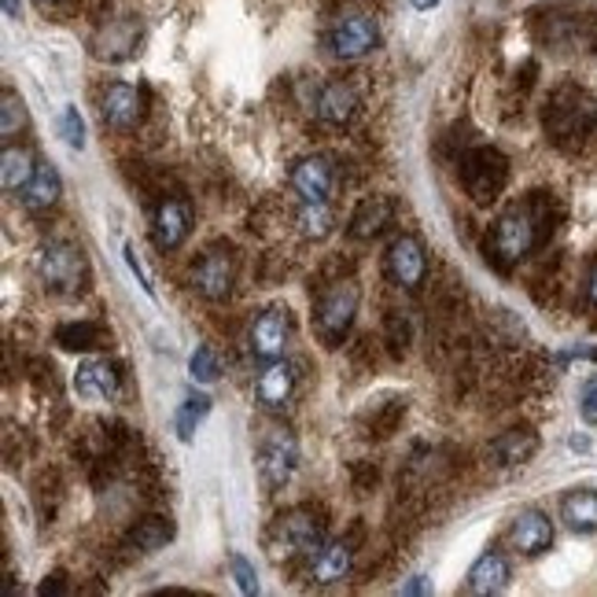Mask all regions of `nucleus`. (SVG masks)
I'll list each match as a JSON object with an SVG mask.
<instances>
[{"mask_svg": "<svg viewBox=\"0 0 597 597\" xmlns=\"http://www.w3.org/2000/svg\"><path fill=\"white\" fill-rule=\"evenodd\" d=\"M542 126L553 144H561V148L583 144L597 126V99L580 85L553 89L550 99H546Z\"/></svg>", "mask_w": 597, "mask_h": 597, "instance_id": "nucleus-1", "label": "nucleus"}, {"mask_svg": "<svg viewBox=\"0 0 597 597\" xmlns=\"http://www.w3.org/2000/svg\"><path fill=\"white\" fill-rule=\"evenodd\" d=\"M546 222H550V218H546L539 199H527V203L510 207V211L497 218L494 229H491V251H494L497 262L502 266L524 262V258L542 244Z\"/></svg>", "mask_w": 597, "mask_h": 597, "instance_id": "nucleus-2", "label": "nucleus"}, {"mask_svg": "<svg viewBox=\"0 0 597 597\" xmlns=\"http://www.w3.org/2000/svg\"><path fill=\"white\" fill-rule=\"evenodd\" d=\"M325 539V520L311 505H295V510L281 513L266 535V550L273 561H295V557H314L321 550Z\"/></svg>", "mask_w": 597, "mask_h": 597, "instance_id": "nucleus-3", "label": "nucleus"}, {"mask_svg": "<svg viewBox=\"0 0 597 597\" xmlns=\"http://www.w3.org/2000/svg\"><path fill=\"white\" fill-rule=\"evenodd\" d=\"M358 298H362V288H358L354 281H332L325 288L321 295H317V336H321L325 347H340L347 328L354 325V314H358Z\"/></svg>", "mask_w": 597, "mask_h": 597, "instance_id": "nucleus-4", "label": "nucleus"}, {"mask_svg": "<svg viewBox=\"0 0 597 597\" xmlns=\"http://www.w3.org/2000/svg\"><path fill=\"white\" fill-rule=\"evenodd\" d=\"M505 182H510V159L497 148H472L461 159V185L476 203H491L502 196Z\"/></svg>", "mask_w": 597, "mask_h": 597, "instance_id": "nucleus-5", "label": "nucleus"}, {"mask_svg": "<svg viewBox=\"0 0 597 597\" xmlns=\"http://www.w3.org/2000/svg\"><path fill=\"white\" fill-rule=\"evenodd\" d=\"M37 270H42L45 288H52L59 295H78L85 288V255L82 247L67 244V241H52L37 258Z\"/></svg>", "mask_w": 597, "mask_h": 597, "instance_id": "nucleus-6", "label": "nucleus"}, {"mask_svg": "<svg viewBox=\"0 0 597 597\" xmlns=\"http://www.w3.org/2000/svg\"><path fill=\"white\" fill-rule=\"evenodd\" d=\"M295 461H298V446H295V435L288 428H270L258 443V476L262 483L277 491L292 480L295 472Z\"/></svg>", "mask_w": 597, "mask_h": 597, "instance_id": "nucleus-7", "label": "nucleus"}, {"mask_svg": "<svg viewBox=\"0 0 597 597\" xmlns=\"http://www.w3.org/2000/svg\"><path fill=\"white\" fill-rule=\"evenodd\" d=\"M247 343H251V354L258 362H277V358H284L288 343H292V314H288V306H266V311L251 321Z\"/></svg>", "mask_w": 597, "mask_h": 597, "instance_id": "nucleus-8", "label": "nucleus"}, {"mask_svg": "<svg viewBox=\"0 0 597 597\" xmlns=\"http://www.w3.org/2000/svg\"><path fill=\"white\" fill-rule=\"evenodd\" d=\"M384 270H387V277H391L398 288H421L424 277H428L424 244L417 241V236H395V241L387 244Z\"/></svg>", "mask_w": 597, "mask_h": 597, "instance_id": "nucleus-9", "label": "nucleus"}, {"mask_svg": "<svg viewBox=\"0 0 597 597\" xmlns=\"http://www.w3.org/2000/svg\"><path fill=\"white\" fill-rule=\"evenodd\" d=\"M233 281H236V258L229 247H211L192 270V288L203 298H211V303L233 292Z\"/></svg>", "mask_w": 597, "mask_h": 597, "instance_id": "nucleus-10", "label": "nucleus"}, {"mask_svg": "<svg viewBox=\"0 0 597 597\" xmlns=\"http://www.w3.org/2000/svg\"><path fill=\"white\" fill-rule=\"evenodd\" d=\"M381 42V26L370 15H347L332 30H328V48L340 59H358L365 52H373Z\"/></svg>", "mask_w": 597, "mask_h": 597, "instance_id": "nucleus-11", "label": "nucleus"}, {"mask_svg": "<svg viewBox=\"0 0 597 597\" xmlns=\"http://www.w3.org/2000/svg\"><path fill=\"white\" fill-rule=\"evenodd\" d=\"M99 115H104V122L118 129V133H126V129L141 126L144 118V93L126 82H115L104 89V96H99Z\"/></svg>", "mask_w": 597, "mask_h": 597, "instance_id": "nucleus-12", "label": "nucleus"}, {"mask_svg": "<svg viewBox=\"0 0 597 597\" xmlns=\"http://www.w3.org/2000/svg\"><path fill=\"white\" fill-rule=\"evenodd\" d=\"M510 542H513V550H520L524 557H539L550 550V542H553V524H550V516L539 513V510H524V513H516V520L510 527Z\"/></svg>", "mask_w": 597, "mask_h": 597, "instance_id": "nucleus-13", "label": "nucleus"}, {"mask_svg": "<svg viewBox=\"0 0 597 597\" xmlns=\"http://www.w3.org/2000/svg\"><path fill=\"white\" fill-rule=\"evenodd\" d=\"M255 395H258V402H262L266 410H284V406L292 402V395H295V370L284 362V358L266 362V370L258 373V381H255Z\"/></svg>", "mask_w": 597, "mask_h": 597, "instance_id": "nucleus-14", "label": "nucleus"}, {"mask_svg": "<svg viewBox=\"0 0 597 597\" xmlns=\"http://www.w3.org/2000/svg\"><path fill=\"white\" fill-rule=\"evenodd\" d=\"M188 236V207L177 203V199H163L155 207L152 218V241L159 251H177Z\"/></svg>", "mask_w": 597, "mask_h": 597, "instance_id": "nucleus-15", "label": "nucleus"}, {"mask_svg": "<svg viewBox=\"0 0 597 597\" xmlns=\"http://www.w3.org/2000/svg\"><path fill=\"white\" fill-rule=\"evenodd\" d=\"M332 182H336V174H332V163H328L325 155L303 159L292 174V188L306 199V203H325L328 192H332Z\"/></svg>", "mask_w": 597, "mask_h": 597, "instance_id": "nucleus-16", "label": "nucleus"}, {"mask_svg": "<svg viewBox=\"0 0 597 597\" xmlns=\"http://www.w3.org/2000/svg\"><path fill=\"white\" fill-rule=\"evenodd\" d=\"M78 398H115L118 395V370L107 358H89L74 373Z\"/></svg>", "mask_w": 597, "mask_h": 597, "instance_id": "nucleus-17", "label": "nucleus"}, {"mask_svg": "<svg viewBox=\"0 0 597 597\" xmlns=\"http://www.w3.org/2000/svg\"><path fill=\"white\" fill-rule=\"evenodd\" d=\"M351 564H354L351 542H325L321 550L311 557V580L321 586H332L351 575Z\"/></svg>", "mask_w": 597, "mask_h": 597, "instance_id": "nucleus-18", "label": "nucleus"}, {"mask_svg": "<svg viewBox=\"0 0 597 597\" xmlns=\"http://www.w3.org/2000/svg\"><path fill=\"white\" fill-rule=\"evenodd\" d=\"M391 218H395L391 196L362 199V203L354 207V214H351V236H354V241H373V236H381L384 229L391 225Z\"/></svg>", "mask_w": 597, "mask_h": 597, "instance_id": "nucleus-19", "label": "nucleus"}, {"mask_svg": "<svg viewBox=\"0 0 597 597\" xmlns=\"http://www.w3.org/2000/svg\"><path fill=\"white\" fill-rule=\"evenodd\" d=\"M510 586V561L502 553L487 550L480 561L472 564L469 580H465V590L476 594V597H487V594H497Z\"/></svg>", "mask_w": 597, "mask_h": 597, "instance_id": "nucleus-20", "label": "nucleus"}, {"mask_svg": "<svg viewBox=\"0 0 597 597\" xmlns=\"http://www.w3.org/2000/svg\"><path fill=\"white\" fill-rule=\"evenodd\" d=\"M535 450H539V435H535L531 428H510V432H502L491 443V457H494V465H502V469L531 461Z\"/></svg>", "mask_w": 597, "mask_h": 597, "instance_id": "nucleus-21", "label": "nucleus"}, {"mask_svg": "<svg viewBox=\"0 0 597 597\" xmlns=\"http://www.w3.org/2000/svg\"><path fill=\"white\" fill-rule=\"evenodd\" d=\"M317 118L328 126H343V122H351L354 112H358V93H354V85H347V82H332V85H325L321 93H317Z\"/></svg>", "mask_w": 597, "mask_h": 597, "instance_id": "nucleus-22", "label": "nucleus"}, {"mask_svg": "<svg viewBox=\"0 0 597 597\" xmlns=\"http://www.w3.org/2000/svg\"><path fill=\"white\" fill-rule=\"evenodd\" d=\"M171 539H174V524L166 520V516H144V520L129 531L126 546L137 553H155V550H163Z\"/></svg>", "mask_w": 597, "mask_h": 597, "instance_id": "nucleus-23", "label": "nucleus"}, {"mask_svg": "<svg viewBox=\"0 0 597 597\" xmlns=\"http://www.w3.org/2000/svg\"><path fill=\"white\" fill-rule=\"evenodd\" d=\"M561 520L572 531H597V491H572L561 502Z\"/></svg>", "mask_w": 597, "mask_h": 597, "instance_id": "nucleus-24", "label": "nucleus"}, {"mask_svg": "<svg viewBox=\"0 0 597 597\" xmlns=\"http://www.w3.org/2000/svg\"><path fill=\"white\" fill-rule=\"evenodd\" d=\"M34 171L37 163L26 148H4V159H0V185H4V192H23Z\"/></svg>", "mask_w": 597, "mask_h": 597, "instance_id": "nucleus-25", "label": "nucleus"}, {"mask_svg": "<svg viewBox=\"0 0 597 597\" xmlns=\"http://www.w3.org/2000/svg\"><path fill=\"white\" fill-rule=\"evenodd\" d=\"M56 199H59V174L48 163H37L34 177L23 188V203L30 211H48V207H56Z\"/></svg>", "mask_w": 597, "mask_h": 597, "instance_id": "nucleus-26", "label": "nucleus"}, {"mask_svg": "<svg viewBox=\"0 0 597 597\" xmlns=\"http://www.w3.org/2000/svg\"><path fill=\"white\" fill-rule=\"evenodd\" d=\"M107 340V332L93 321H78V325H59L56 328V343L67 351H93Z\"/></svg>", "mask_w": 597, "mask_h": 597, "instance_id": "nucleus-27", "label": "nucleus"}, {"mask_svg": "<svg viewBox=\"0 0 597 597\" xmlns=\"http://www.w3.org/2000/svg\"><path fill=\"white\" fill-rule=\"evenodd\" d=\"M295 222H298V233H303V236H311V241H325V236L332 233L336 218L325 203H306V199H303Z\"/></svg>", "mask_w": 597, "mask_h": 597, "instance_id": "nucleus-28", "label": "nucleus"}, {"mask_svg": "<svg viewBox=\"0 0 597 597\" xmlns=\"http://www.w3.org/2000/svg\"><path fill=\"white\" fill-rule=\"evenodd\" d=\"M211 413V398L207 395H188L185 398V406H182V413H177V435H182V443L192 440V432L199 424H203V417Z\"/></svg>", "mask_w": 597, "mask_h": 597, "instance_id": "nucleus-29", "label": "nucleus"}, {"mask_svg": "<svg viewBox=\"0 0 597 597\" xmlns=\"http://www.w3.org/2000/svg\"><path fill=\"white\" fill-rule=\"evenodd\" d=\"M23 126H26V107H23V99H19V93H12V89H4V96H0V133H4V137H15Z\"/></svg>", "mask_w": 597, "mask_h": 597, "instance_id": "nucleus-30", "label": "nucleus"}, {"mask_svg": "<svg viewBox=\"0 0 597 597\" xmlns=\"http://www.w3.org/2000/svg\"><path fill=\"white\" fill-rule=\"evenodd\" d=\"M59 133H63V141L71 144V148L85 144V126H82V115H78V107H63V115H59Z\"/></svg>", "mask_w": 597, "mask_h": 597, "instance_id": "nucleus-31", "label": "nucleus"}, {"mask_svg": "<svg viewBox=\"0 0 597 597\" xmlns=\"http://www.w3.org/2000/svg\"><path fill=\"white\" fill-rule=\"evenodd\" d=\"M192 376L196 381H203V384H211L214 376H218V358L211 347H196V354H192Z\"/></svg>", "mask_w": 597, "mask_h": 597, "instance_id": "nucleus-32", "label": "nucleus"}, {"mask_svg": "<svg viewBox=\"0 0 597 597\" xmlns=\"http://www.w3.org/2000/svg\"><path fill=\"white\" fill-rule=\"evenodd\" d=\"M233 575H236V586H241V594H258V575H255V569L251 564L244 561L241 553H233Z\"/></svg>", "mask_w": 597, "mask_h": 597, "instance_id": "nucleus-33", "label": "nucleus"}, {"mask_svg": "<svg viewBox=\"0 0 597 597\" xmlns=\"http://www.w3.org/2000/svg\"><path fill=\"white\" fill-rule=\"evenodd\" d=\"M580 413L586 424H597V373L590 381L583 384V395H580Z\"/></svg>", "mask_w": 597, "mask_h": 597, "instance_id": "nucleus-34", "label": "nucleus"}, {"mask_svg": "<svg viewBox=\"0 0 597 597\" xmlns=\"http://www.w3.org/2000/svg\"><path fill=\"white\" fill-rule=\"evenodd\" d=\"M126 262H129V270H133L137 277H141V284H144V292L152 295V284H148V273H144V266L137 262V255H133V247H126Z\"/></svg>", "mask_w": 597, "mask_h": 597, "instance_id": "nucleus-35", "label": "nucleus"}, {"mask_svg": "<svg viewBox=\"0 0 597 597\" xmlns=\"http://www.w3.org/2000/svg\"><path fill=\"white\" fill-rule=\"evenodd\" d=\"M42 594H67V583H63V572L48 575V580L42 583Z\"/></svg>", "mask_w": 597, "mask_h": 597, "instance_id": "nucleus-36", "label": "nucleus"}, {"mask_svg": "<svg viewBox=\"0 0 597 597\" xmlns=\"http://www.w3.org/2000/svg\"><path fill=\"white\" fill-rule=\"evenodd\" d=\"M428 590H432V583H428L424 575H413V583L402 586V594H428Z\"/></svg>", "mask_w": 597, "mask_h": 597, "instance_id": "nucleus-37", "label": "nucleus"}, {"mask_svg": "<svg viewBox=\"0 0 597 597\" xmlns=\"http://www.w3.org/2000/svg\"><path fill=\"white\" fill-rule=\"evenodd\" d=\"M586 295H590V303L597 306V266L590 270V284H586Z\"/></svg>", "mask_w": 597, "mask_h": 597, "instance_id": "nucleus-38", "label": "nucleus"}, {"mask_svg": "<svg viewBox=\"0 0 597 597\" xmlns=\"http://www.w3.org/2000/svg\"><path fill=\"white\" fill-rule=\"evenodd\" d=\"M19 12H23V4H19V0H4V15L8 19H19Z\"/></svg>", "mask_w": 597, "mask_h": 597, "instance_id": "nucleus-39", "label": "nucleus"}, {"mask_svg": "<svg viewBox=\"0 0 597 597\" xmlns=\"http://www.w3.org/2000/svg\"><path fill=\"white\" fill-rule=\"evenodd\" d=\"M410 4L417 8V12H432V8L440 4V0H410Z\"/></svg>", "mask_w": 597, "mask_h": 597, "instance_id": "nucleus-40", "label": "nucleus"}, {"mask_svg": "<svg viewBox=\"0 0 597 597\" xmlns=\"http://www.w3.org/2000/svg\"><path fill=\"white\" fill-rule=\"evenodd\" d=\"M37 4H42V8H52V4H59V0H37Z\"/></svg>", "mask_w": 597, "mask_h": 597, "instance_id": "nucleus-41", "label": "nucleus"}, {"mask_svg": "<svg viewBox=\"0 0 597 597\" xmlns=\"http://www.w3.org/2000/svg\"><path fill=\"white\" fill-rule=\"evenodd\" d=\"M594 52H597V42H594Z\"/></svg>", "mask_w": 597, "mask_h": 597, "instance_id": "nucleus-42", "label": "nucleus"}]
</instances>
